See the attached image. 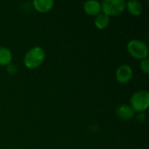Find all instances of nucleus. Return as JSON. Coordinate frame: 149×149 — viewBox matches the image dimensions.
Listing matches in <instances>:
<instances>
[{"instance_id": "f257e3e1", "label": "nucleus", "mask_w": 149, "mask_h": 149, "mask_svg": "<svg viewBox=\"0 0 149 149\" xmlns=\"http://www.w3.org/2000/svg\"><path fill=\"white\" fill-rule=\"evenodd\" d=\"M45 59V52L40 46L31 48L24 57V64L28 69H36L39 67Z\"/></svg>"}, {"instance_id": "f03ea898", "label": "nucleus", "mask_w": 149, "mask_h": 149, "mask_svg": "<svg viewBox=\"0 0 149 149\" xmlns=\"http://www.w3.org/2000/svg\"><path fill=\"white\" fill-rule=\"evenodd\" d=\"M130 107L135 113H144L149 107V93L147 90H140L134 93L130 99Z\"/></svg>"}, {"instance_id": "7ed1b4c3", "label": "nucleus", "mask_w": 149, "mask_h": 149, "mask_svg": "<svg viewBox=\"0 0 149 149\" xmlns=\"http://www.w3.org/2000/svg\"><path fill=\"white\" fill-rule=\"evenodd\" d=\"M127 49L131 57L138 60H143L148 58V46L141 39H132L127 43Z\"/></svg>"}, {"instance_id": "20e7f679", "label": "nucleus", "mask_w": 149, "mask_h": 149, "mask_svg": "<svg viewBox=\"0 0 149 149\" xmlns=\"http://www.w3.org/2000/svg\"><path fill=\"white\" fill-rule=\"evenodd\" d=\"M126 4L124 0H104L101 3L102 12L108 17L119 16L126 10Z\"/></svg>"}, {"instance_id": "39448f33", "label": "nucleus", "mask_w": 149, "mask_h": 149, "mask_svg": "<svg viewBox=\"0 0 149 149\" xmlns=\"http://www.w3.org/2000/svg\"><path fill=\"white\" fill-rule=\"evenodd\" d=\"M133 69L128 65H121L118 67L115 74L116 80L120 85L127 84L133 78Z\"/></svg>"}, {"instance_id": "423d86ee", "label": "nucleus", "mask_w": 149, "mask_h": 149, "mask_svg": "<svg viewBox=\"0 0 149 149\" xmlns=\"http://www.w3.org/2000/svg\"><path fill=\"white\" fill-rule=\"evenodd\" d=\"M83 10L88 16L96 17L97 15L102 12L101 3L97 0L86 1L83 4Z\"/></svg>"}, {"instance_id": "0eeeda50", "label": "nucleus", "mask_w": 149, "mask_h": 149, "mask_svg": "<svg viewBox=\"0 0 149 149\" xmlns=\"http://www.w3.org/2000/svg\"><path fill=\"white\" fill-rule=\"evenodd\" d=\"M116 115L120 120H124V121H128L134 118L135 113L130 106L127 104H123V105H120L116 109Z\"/></svg>"}, {"instance_id": "6e6552de", "label": "nucleus", "mask_w": 149, "mask_h": 149, "mask_svg": "<svg viewBox=\"0 0 149 149\" xmlns=\"http://www.w3.org/2000/svg\"><path fill=\"white\" fill-rule=\"evenodd\" d=\"M126 10H127L128 13L131 16L138 17V16H141L143 12V5L140 1L131 0V1L127 2Z\"/></svg>"}, {"instance_id": "1a4fd4ad", "label": "nucleus", "mask_w": 149, "mask_h": 149, "mask_svg": "<svg viewBox=\"0 0 149 149\" xmlns=\"http://www.w3.org/2000/svg\"><path fill=\"white\" fill-rule=\"evenodd\" d=\"M32 3L34 9L40 13L50 11L54 5V2L52 0H34Z\"/></svg>"}, {"instance_id": "9d476101", "label": "nucleus", "mask_w": 149, "mask_h": 149, "mask_svg": "<svg viewBox=\"0 0 149 149\" xmlns=\"http://www.w3.org/2000/svg\"><path fill=\"white\" fill-rule=\"evenodd\" d=\"M110 24V17L107 16L103 12L97 15L94 18V24L99 30H105Z\"/></svg>"}, {"instance_id": "9b49d317", "label": "nucleus", "mask_w": 149, "mask_h": 149, "mask_svg": "<svg viewBox=\"0 0 149 149\" xmlns=\"http://www.w3.org/2000/svg\"><path fill=\"white\" fill-rule=\"evenodd\" d=\"M12 53L7 47H0V66H6L11 63Z\"/></svg>"}, {"instance_id": "f8f14e48", "label": "nucleus", "mask_w": 149, "mask_h": 149, "mask_svg": "<svg viewBox=\"0 0 149 149\" xmlns=\"http://www.w3.org/2000/svg\"><path fill=\"white\" fill-rule=\"evenodd\" d=\"M140 67L141 70L143 73H145L146 75L149 74V59L148 58H145L143 60H141V64H140Z\"/></svg>"}, {"instance_id": "ddd939ff", "label": "nucleus", "mask_w": 149, "mask_h": 149, "mask_svg": "<svg viewBox=\"0 0 149 149\" xmlns=\"http://www.w3.org/2000/svg\"><path fill=\"white\" fill-rule=\"evenodd\" d=\"M17 66L14 64L10 63L8 65H6V72H7L8 74L13 75V74H15L17 72Z\"/></svg>"}, {"instance_id": "4468645a", "label": "nucleus", "mask_w": 149, "mask_h": 149, "mask_svg": "<svg viewBox=\"0 0 149 149\" xmlns=\"http://www.w3.org/2000/svg\"><path fill=\"white\" fill-rule=\"evenodd\" d=\"M136 118H137V120H138V121L143 122V121H145V120H146V115H145L144 113H137Z\"/></svg>"}]
</instances>
